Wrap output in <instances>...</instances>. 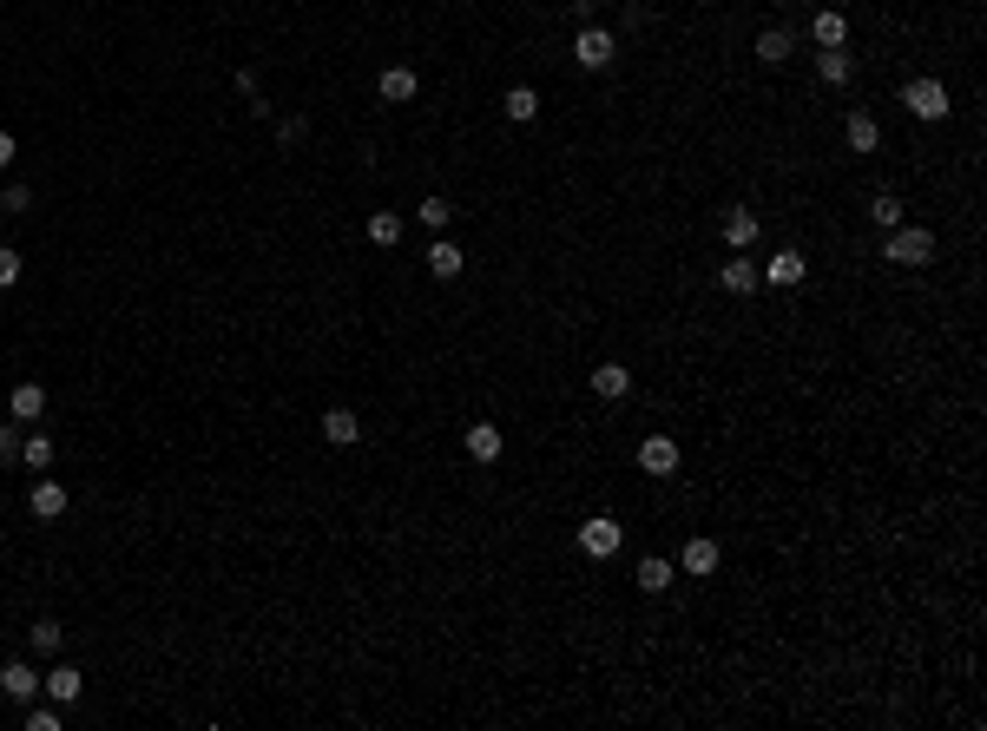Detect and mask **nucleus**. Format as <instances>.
I'll use <instances>...</instances> for the list:
<instances>
[{"instance_id":"obj_1","label":"nucleus","mask_w":987,"mask_h":731,"mask_svg":"<svg viewBox=\"0 0 987 731\" xmlns=\"http://www.w3.org/2000/svg\"><path fill=\"white\" fill-rule=\"evenodd\" d=\"M928 257H935V231H922V224H895L889 238H882V264L915 271V264H928Z\"/></svg>"},{"instance_id":"obj_2","label":"nucleus","mask_w":987,"mask_h":731,"mask_svg":"<svg viewBox=\"0 0 987 731\" xmlns=\"http://www.w3.org/2000/svg\"><path fill=\"white\" fill-rule=\"evenodd\" d=\"M619 547H626V527L612 521V514H593V521L580 527V554L586 560H612Z\"/></svg>"},{"instance_id":"obj_3","label":"nucleus","mask_w":987,"mask_h":731,"mask_svg":"<svg viewBox=\"0 0 987 731\" xmlns=\"http://www.w3.org/2000/svg\"><path fill=\"white\" fill-rule=\"evenodd\" d=\"M902 106H909L915 119L935 126V119H948V86H941V80H909V86H902Z\"/></svg>"},{"instance_id":"obj_4","label":"nucleus","mask_w":987,"mask_h":731,"mask_svg":"<svg viewBox=\"0 0 987 731\" xmlns=\"http://www.w3.org/2000/svg\"><path fill=\"white\" fill-rule=\"evenodd\" d=\"M612 53H619V47H612V33H606V27H580V40H573V60H580L586 73L612 66Z\"/></svg>"},{"instance_id":"obj_5","label":"nucleus","mask_w":987,"mask_h":731,"mask_svg":"<svg viewBox=\"0 0 987 731\" xmlns=\"http://www.w3.org/2000/svg\"><path fill=\"white\" fill-rule=\"evenodd\" d=\"M639 468H645V475H672V468H678V442H672V435H645V442H639Z\"/></svg>"},{"instance_id":"obj_6","label":"nucleus","mask_w":987,"mask_h":731,"mask_svg":"<svg viewBox=\"0 0 987 731\" xmlns=\"http://www.w3.org/2000/svg\"><path fill=\"white\" fill-rule=\"evenodd\" d=\"M803 271H810V264H803V251H777L764 264V271H757V284H777V290H790V284H803Z\"/></svg>"},{"instance_id":"obj_7","label":"nucleus","mask_w":987,"mask_h":731,"mask_svg":"<svg viewBox=\"0 0 987 731\" xmlns=\"http://www.w3.org/2000/svg\"><path fill=\"white\" fill-rule=\"evenodd\" d=\"M40 692H47L53 705H73L79 692H86V672H79V666H53L47 679H40Z\"/></svg>"},{"instance_id":"obj_8","label":"nucleus","mask_w":987,"mask_h":731,"mask_svg":"<svg viewBox=\"0 0 987 731\" xmlns=\"http://www.w3.org/2000/svg\"><path fill=\"white\" fill-rule=\"evenodd\" d=\"M0 692H7V699H20V705H27L33 692H40V672H33L27 659H14V666H0Z\"/></svg>"},{"instance_id":"obj_9","label":"nucleus","mask_w":987,"mask_h":731,"mask_svg":"<svg viewBox=\"0 0 987 731\" xmlns=\"http://www.w3.org/2000/svg\"><path fill=\"white\" fill-rule=\"evenodd\" d=\"M461 442H468V455L474 461H501V429H494V422H468V435H461Z\"/></svg>"},{"instance_id":"obj_10","label":"nucleus","mask_w":987,"mask_h":731,"mask_svg":"<svg viewBox=\"0 0 987 731\" xmlns=\"http://www.w3.org/2000/svg\"><path fill=\"white\" fill-rule=\"evenodd\" d=\"M724 244H731V251H751L757 244V211H724Z\"/></svg>"},{"instance_id":"obj_11","label":"nucleus","mask_w":987,"mask_h":731,"mask_svg":"<svg viewBox=\"0 0 987 731\" xmlns=\"http://www.w3.org/2000/svg\"><path fill=\"white\" fill-rule=\"evenodd\" d=\"M7 415H14V422H40V415H47V389H40V382H20Z\"/></svg>"},{"instance_id":"obj_12","label":"nucleus","mask_w":987,"mask_h":731,"mask_svg":"<svg viewBox=\"0 0 987 731\" xmlns=\"http://www.w3.org/2000/svg\"><path fill=\"white\" fill-rule=\"evenodd\" d=\"M27 508L40 514V521H60V514H66V488H60V481H33Z\"/></svg>"},{"instance_id":"obj_13","label":"nucleus","mask_w":987,"mask_h":731,"mask_svg":"<svg viewBox=\"0 0 987 731\" xmlns=\"http://www.w3.org/2000/svg\"><path fill=\"white\" fill-rule=\"evenodd\" d=\"M843 139H849V152H876V145H882V126L869 119V112H849V119H843Z\"/></svg>"},{"instance_id":"obj_14","label":"nucleus","mask_w":987,"mask_h":731,"mask_svg":"<svg viewBox=\"0 0 987 731\" xmlns=\"http://www.w3.org/2000/svg\"><path fill=\"white\" fill-rule=\"evenodd\" d=\"M415 93H422V80H415V66H389V73H382V99H389V106H408Z\"/></svg>"},{"instance_id":"obj_15","label":"nucleus","mask_w":987,"mask_h":731,"mask_svg":"<svg viewBox=\"0 0 987 731\" xmlns=\"http://www.w3.org/2000/svg\"><path fill=\"white\" fill-rule=\"evenodd\" d=\"M501 112L514 119V126H533V119H540V93H533V86H507Z\"/></svg>"},{"instance_id":"obj_16","label":"nucleus","mask_w":987,"mask_h":731,"mask_svg":"<svg viewBox=\"0 0 987 731\" xmlns=\"http://www.w3.org/2000/svg\"><path fill=\"white\" fill-rule=\"evenodd\" d=\"M593 389H599L606 402L632 396V369H626V363H599V369H593Z\"/></svg>"},{"instance_id":"obj_17","label":"nucleus","mask_w":987,"mask_h":731,"mask_svg":"<svg viewBox=\"0 0 987 731\" xmlns=\"http://www.w3.org/2000/svg\"><path fill=\"white\" fill-rule=\"evenodd\" d=\"M323 435H329L336 448L362 442V415H356V409H329V415H323Z\"/></svg>"},{"instance_id":"obj_18","label":"nucleus","mask_w":987,"mask_h":731,"mask_svg":"<svg viewBox=\"0 0 987 731\" xmlns=\"http://www.w3.org/2000/svg\"><path fill=\"white\" fill-rule=\"evenodd\" d=\"M810 33H816V47H843V40H849V20H843V7H823V14L810 20Z\"/></svg>"},{"instance_id":"obj_19","label":"nucleus","mask_w":987,"mask_h":731,"mask_svg":"<svg viewBox=\"0 0 987 731\" xmlns=\"http://www.w3.org/2000/svg\"><path fill=\"white\" fill-rule=\"evenodd\" d=\"M678 580V567L665 554H652V560H639V593H665Z\"/></svg>"},{"instance_id":"obj_20","label":"nucleus","mask_w":987,"mask_h":731,"mask_svg":"<svg viewBox=\"0 0 987 731\" xmlns=\"http://www.w3.org/2000/svg\"><path fill=\"white\" fill-rule=\"evenodd\" d=\"M849 73H856V60H849V53H843V47H823V53H816V80H830V86H843V80H849Z\"/></svg>"},{"instance_id":"obj_21","label":"nucleus","mask_w":987,"mask_h":731,"mask_svg":"<svg viewBox=\"0 0 987 731\" xmlns=\"http://www.w3.org/2000/svg\"><path fill=\"white\" fill-rule=\"evenodd\" d=\"M718 284H724V290H737V297H744V290H757V264H751V257H744V251H737V257H731V264H724V271H718Z\"/></svg>"},{"instance_id":"obj_22","label":"nucleus","mask_w":987,"mask_h":731,"mask_svg":"<svg viewBox=\"0 0 987 731\" xmlns=\"http://www.w3.org/2000/svg\"><path fill=\"white\" fill-rule=\"evenodd\" d=\"M27 646H33V652H40V659H53V652H60V646H66V633H60V620H33V626H27Z\"/></svg>"},{"instance_id":"obj_23","label":"nucleus","mask_w":987,"mask_h":731,"mask_svg":"<svg viewBox=\"0 0 987 731\" xmlns=\"http://www.w3.org/2000/svg\"><path fill=\"white\" fill-rule=\"evenodd\" d=\"M461 264H468V257H461V244H448V238L428 251V271H435L441 284H448V277H461Z\"/></svg>"},{"instance_id":"obj_24","label":"nucleus","mask_w":987,"mask_h":731,"mask_svg":"<svg viewBox=\"0 0 987 731\" xmlns=\"http://www.w3.org/2000/svg\"><path fill=\"white\" fill-rule=\"evenodd\" d=\"M369 244L395 251V244H402V218H395V211H369Z\"/></svg>"},{"instance_id":"obj_25","label":"nucleus","mask_w":987,"mask_h":731,"mask_svg":"<svg viewBox=\"0 0 987 731\" xmlns=\"http://www.w3.org/2000/svg\"><path fill=\"white\" fill-rule=\"evenodd\" d=\"M685 573H718V541H685Z\"/></svg>"},{"instance_id":"obj_26","label":"nucleus","mask_w":987,"mask_h":731,"mask_svg":"<svg viewBox=\"0 0 987 731\" xmlns=\"http://www.w3.org/2000/svg\"><path fill=\"white\" fill-rule=\"evenodd\" d=\"M757 60H764V66H784L790 60V33H777V27L757 33Z\"/></svg>"},{"instance_id":"obj_27","label":"nucleus","mask_w":987,"mask_h":731,"mask_svg":"<svg viewBox=\"0 0 987 731\" xmlns=\"http://www.w3.org/2000/svg\"><path fill=\"white\" fill-rule=\"evenodd\" d=\"M869 218H876L882 231H895V224H902V198H895V191H876V198H869Z\"/></svg>"},{"instance_id":"obj_28","label":"nucleus","mask_w":987,"mask_h":731,"mask_svg":"<svg viewBox=\"0 0 987 731\" xmlns=\"http://www.w3.org/2000/svg\"><path fill=\"white\" fill-rule=\"evenodd\" d=\"M20 461H27V468H53V435H27V442H20Z\"/></svg>"},{"instance_id":"obj_29","label":"nucleus","mask_w":987,"mask_h":731,"mask_svg":"<svg viewBox=\"0 0 987 731\" xmlns=\"http://www.w3.org/2000/svg\"><path fill=\"white\" fill-rule=\"evenodd\" d=\"M422 224L428 231H448V224H455V205H448V198H422Z\"/></svg>"},{"instance_id":"obj_30","label":"nucleus","mask_w":987,"mask_h":731,"mask_svg":"<svg viewBox=\"0 0 987 731\" xmlns=\"http://www.w3.org/2000/svg\"><path fill=\"white\" fill-rule=\"evenodd\" d=\"M27 725H33V731H60V705H33Z\"/></svg>"},{"instance_id":"obj_31","label":"nucleus","mask_w":987,"mask_h":731,"mask_svg":"<svg viewBox=\"0 0 987 731\" xmlns=\"http://www.w3.org/2000/svg\"><path fill=\"white\" fill-rule=\"evenodd\" d=\"M7 284H20V251L0 244V290H7Z\"/></svg>"},{"instance_id":"obj_32","label":"nucleus","mask_w":987,"mask_h":731,"mask_svg":"<svg viewBox=\"0 0 987 731\" xmlns=\"http://www.w3.org/2000/svg\"><path fill=\"white\" fill-rule=\"evenodd\" d=\"M20 455V422H0V461Z\"/></svg>"},{"instance_id":"obj_33","label":"nucleus","mask_w":987,"mask_h":731,"mask_svg":"<svg viewBox=\"0 0 987 731\" xmlns=\"http://www.w3.org/2000/svg\"><path fill=\"white\" fill-rule=\"evenodd\" d=\"M0 205H7V211H27L33 191H27V185H7V191H0Z\"/></svg>"},{"instance_id":"obj_34","label":"nucleus","mask_w":987,"mask_h":731,"mask_svg":"<svg viewBox=\"0 0 987 731\" xmlns=\"http://www.w3.org/2000/svg\"><path fill=\"white\" fill-rule=\"evenodd\" d=\"M303 132H310L303 119H283V126H277V139H283V145H303Z\"/></svg>"},{"instance_id":"obj_35","label":"nucleus","mask_w":987,"mask_h":731,"mask_svg":"<svg viewBox=\"0 0 987 731\" xmlns=\"http://www.w3.org/2000/svg\"><path fill=\"white\" fill-rule=\"evenodd\" d=\"M7 165H14V139H7V132H0V172H7Z\"/></svg>"}]
</instances>
